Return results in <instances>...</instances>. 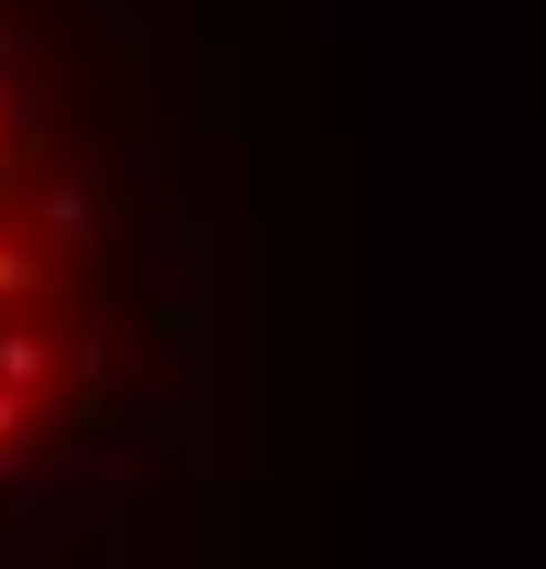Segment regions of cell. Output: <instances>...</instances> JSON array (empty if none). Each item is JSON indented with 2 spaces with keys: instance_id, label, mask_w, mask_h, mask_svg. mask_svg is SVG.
<instances>
[{
  "instance_id": "6da1fadb",
  "label": "cell",
  "mask_w": 546,
  "mask_h": 569,
  "mask_svg": "<svg viewBox=\"0 0 546 569\" xmlns=\"http://www.w3.org/2000/svg\"><path fill=\"white\" fill-rule=\"evenodd\" d=\"M121 198L132 176L67 0H0V460L110 351Z\"/></svg>"
}]
</instances>
